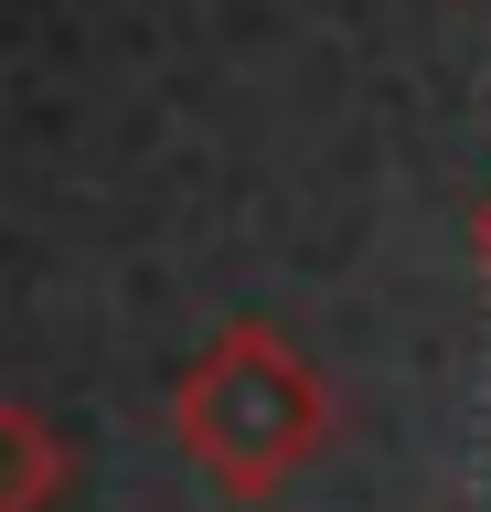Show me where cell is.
I'll use <instances>...</instances> for the list:
<instances>
[{"label": "cell", "mask_w": 491, "mask_h": 512, "mask_svg": "<svg viewBox=\"0 0 491 512\" xmlns=\"http://www.w3.org/2000/svg\"><path fill=\"white\" fill-rule=\"evenodd\" d=\"M171 427L225 502H278L331 438V395L278 331H225L193 352V374L171 384Z\"/></svg>", "instance_id": "1"}, {"label": "cell", "mask_w": 491, "mask_h": 512, "mask_svg": "<svg viewBox=\"0 0 491 512\" xmlns=\"http://www.w3.org/2000/svg\"><path fill=\"white\" fill-rule=\"evenodd\" d=\"M65 491V438L33 406H0V512H54Z\"/></svg>", "instance_id": "2"}, {"label": "cell", "mask_w": 491, "mask_h": 512, "mask_svg": "<svg viewBox=\"0 0 491 512\" xmlns=\"http://www.w3.org/2000/svg\"><path fill=\"white\" fill-rule=\"evenodd\" d=\"M481 246H491V214H481Z\"/></svg>", "instance_id": "3"}]
</instances>
